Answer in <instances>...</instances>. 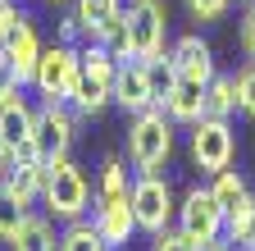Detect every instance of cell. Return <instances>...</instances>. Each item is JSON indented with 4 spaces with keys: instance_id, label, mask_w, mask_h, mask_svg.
Returning a JSON list of instances; mask_svg holds the SVG:
<instances>
[{
    "instance_id": "19",
    "label": "cell",
    "mask_w": 255,
    "mask_h": 251,
    "mask_svg": "<svg viewBox=\"0 0 255 251\" xmlns=\"http://www.w3.org/2000/svg\"><path fill=\"white\" fill-rule=\"evenodd\" d=\"M205 114H214V119H228V114H237L233 73H214V78H210V87H205Z\"/></svg>"
},
{
    "instance_id": "11",
    "label": "cell",
    "mask_w": 255,
    "mask_h": 251,
    "mask_svg": "<svg viewBox=\"0 0 255 251\" xmlns=\"http://www.w3.org/2000/svg\"><path fill=\"white\" fill-rule=\"evenodd\" d=\"M32 123H37V110L18 91H9L0 101V142L9 146L14 160H37V151H32Z\"/></svg>"
},
{
    "instance_id": "26",
    "label": "cell",
    "mask_w": 255,
    "mask_h": 251,
    "mask_svg": "<svg viewBox=\"0 0 255 251\" xmlns=\"http://www.w3.org/2000/svg\"><path fill=\"white\" fill-rule=\"evenodd\" d=\"M237 46H242L246 59H255V0L246 5V14H242V23H237Z\"/></svg>"
},
{
    "instance_id": "9",
    "label": "cell",
    "mask_w": 255,
    "mask_h": 251,
    "mask_svg": "<svg viewBox=\"0 0 255 251\" xmlns=\"http://www.w3.org/2000/svg\"><path fill=\"white\" fill-rule=\"evenodd\" d=\"M73 137H78V123H73L69 110H64V101H46L37 110V123H32V151H37V160H46V165L64 160Z\"/></svg>"
},
{
    "instance_id": "18",
    "label": "cell",
    "mask_w": 255,
    "mask_h": 251,
    "mask_svg": "<svg viewBox=\"0 0 255 251\" xmlns=\"http://www.w3.org/2000/svg\"><path fill=\"white\" fill-rule=\"evenodd\" d=\"M251 233H255V197L242 192L228 210H223V238L228 242H251Z\"/></svg>"
},
{
    "instance_id": "30",
    "label": "cell",
    "mask_w": 255,
    "mask_h": 251,
    "mask_svg": "<svg viewBox=\"0 0 255 251\" xmlns=\"http://www.w3.org/2000/svg\"><path fill=\"white\" fill-rule=\"evenodd\" d=\"M14 23H18V9H14V5H5V9H0V46H5V37L14 32Z\"/></svg>"
},
{
    "instance_id": "12",
    "label": "cell",
    "mask_w": 255,
    "mask_h": 251,
    "mask_svg": "<svg viewBox=\"0 0 255 251\" xmlns=\"http://www.w3.org/2000/svg\"><path fill=\"white\" fill-rule=\"evenodd\" d=\"M205 78H196V73H173V87H169V96H164V114L173 119V123H196L201 114H205Z\"/></svg>"
},
{
    "instance_id": "8",
    "label": "cell",
    "mask_w": 255,
    "mask_h": 251,
    "mask_svg": "<svg viewBox=\"0 0 255 251\" xmlns=\"http://www.w3.org/2000/svg\"><path fill=\"white\" fill-rule=\"evenodd\" d=\"M73 82H78V46H69V41L41 46V59H37V73H32V87H37L46 101H64V105H69Z\"/></svg>"
},
{
    "instance_id": "29",
    "label": "cell",
    "mask_w": 255,
    "mask_h": 251,
    "mask_svg": "<svg viewBox=\"0 0 255 251\" xmlns=\"http://www.w3.org/2000/svg\"><path fill=\"white\" fill-rule=\"evenodd\" d=\"M150 251H196V247H191V242H187L182 233H169V229H164V233H155Z\"/></svg>"
},
{
    "instance_id": "36",
    "label": "cell",
    "mask_w": 255,
    "mask_h": 251,
    "mask_svg": "<svg viewBox=\"0 0 255 251\" xmlns=\"http://www.w3.org/2000/svg\"><path fill=\"white\" fill-rule=\"evenodd\" d=\"M110 251H114V247H110Z\"/></svg>"
},
{
    "instance_id": "22",
    "label": "cell",
    "mask_w": 255,
    "mask_h": 251,
    "mask_svg": "<svg viewBox=\"0 0 255 251\" xmlns=\"http://www.w3.org/2000/svg\"><path fill=\"white\" fill-rule=\"evenodd\" d=\"M128 197V169L119 155H110V160L101 165V192H96V201H119Z\"/></svg>"
},
{
    "instance_id": "24",
    "label": "cell",
    "mask_w": 255,
    "mask_h": 251,
    "mask_svg": "<svg viewBox=\"0 0 255 251\" xmlns=\"http://www.w3.org/2000/svg\"><path fill=\"white\" fill-rule=\"evenodd\" d=\"M210 192H214V201H219L223 210H228V206H233V201H237V197L246 192V178H242V174H237V169L228 165V169H219V174H214Z\"/></svg>"
},
{
    "instance_id": "15",
    "label": "cell",
    "mask_w": 255,
    "mask_h": 251,
    "mask_svg": "<svg viewBox=\"0 0 255 251\" xmlns=\"http://www.w3.org/2000/svg\"><path fill=\"white\" fill-rule=\"evenodd\" d=\"M9 187V197L18 201V206H32L41 197V187H46V160H14L9 165V174L0 178Z\"/></svg>"
},
{
    "instance_id": "4",
    "label": "cell",
    "mask_w": 255,
    "mask_h": 251,
    "mask_svg": "<svg viewBox=\"0 0 255 251\" xmlns=\"http://www.w3.org/2000/svg\"><path fill=\"white\" fill-rule=\"evenodd\" d=\"M123 23H128V50L132 55H141V59L164 55V41H169V5L164 0H128Z\"/></svg>"
},
{
    "instance_id": "13",
    "label": "cell",
    "mask_w": 255,
    "mask_h": 251,
    "mask_svg": "<svg viewBox=\"0 0 255 251\" xmlns=\"http://www.w3.org/2000/svg\"><path fill=\"white\" fill-rule=\"evenodd\" d=\"M91 224L101 229V238L110 247H123L128 238L137 233V215H132V201L119 197V201H96V215H91Z\"/></svg>"
},
{
    "instance_id": "25",
    "label": "cell",
    "mask_w": 255,
    "mask_h": 251,
    "mask_svg": "<svg viewBox=\"0 0 255 251\" xmlns=\"http://www.w3.org/2000/svg\"><path fill=\"white\" fill-rule=\"evenodd\" d=\"M23 215H27V206H18L14 197H9V187L5 183H0V238H14L18 233V224H23Z\"/></svg>"
},
{
    "instance_id": "7",
    "label": "cell",
    "mask_w": 255,
    "mask_h": 251,
    "mask_svg": "<svg viewBox=\"0 0 255 251\" xmlns=\"http://www.w3.org/2000/svg\"><path fill=\"white\" fill-rule=\"evenodd\" d=\"M233 155H237V137L228 128V119L201 114L196 123H191V160H196V169L219 174V169L233 165Z\"/></svg>"
},
{
    "instance_id": "3",
    "label": "cell",
    "mask_w": 255,
    "mask_h": 251,
    "mask_svg": "<svg viewBox=\"0 0 255 251\" xmlns=\"http://www.w3.org/2000/svg\"><path fill=\"white\" fill-rule=\"evenodd\" d=\"M41 201H46V210L55 215V219H82L87 210H91V183H87V174L64 155V160H50L46 165V187H41Z\"/></svg>"
},
{
    "instance_id": "10",
    "label": "cell",
    "mask_w": 255,
    "mask_h": 251,
    "mask_svg": "<svg viewBox=\"0 0 255 251\" xmlns=\"http://www.w3.org/2000/svg\"><path fill=\"white\" fill-rule=\"evenodd\" d=\"M114 105L123 114H141L155 105V87H150V64L141 55H123L119 73H114Z\"/></svg>"
},
{
    "instance_id": "33",
    "label": "cell",
    "mask_w": 255,
    "mask_h": 251,
    "mask_svg": "<svg viewBox=\"0 0 255 251\" xmlns=\"http://www.w3.org/2000/svg\"><path fill=\"white\" fill-rule=\"evenodd\" d=\"M246 247H251V251H255V233H251V242H246Z\"/></svg>"
},
{
    "instance_id": "28",
    "label": "cell",
    "mask_w": 255,
    "mask_h": 251,
    "mask_svg": "<svg viewBox=\"0 0 255 251\" xmlns=\"http://www.w3.org/2000/svg\"><path fill=\"white\" fill-rule=\"evenodd\" d=\"M18 87H23V82H18V64L5 55V46H0V101H5L9 91H18Z\"/></svg>"
},
{
    "instance_id": "31",
    "label": "cell",
    "mask_w": 255,
    "mask_h": 251,
    "mask_svg": "<svg viewBox=\"0 0 255 251\" xmlns=\"http://www.w3.org/2000/svg\"><path fill=\"white\" fill-rule=\"evenodd\" d=\"M9 165H14V155H9V146H5V142H0V178L9 174Z\"/></svg>"
},
{
    "instance_id": "32",
    "label": "cell",
    "mask_w": 255,
    "mask_h": 251,
    "mask_svg": "<svg viewBox=\"0 0 255 251\" xmlns=\"http://www.w3.org/2000/svg\"><path fill=\"white\" fill-rule=\"evenodd\" d=\"M201 251H233V247H228V242L219 238V242H210V247H201Z\"/></svg>"
},
{
    "instance_id": "6",
    "label": "cell",
    "mask_w": 255,
    "mask_h": 251,
    "mask_svg": "<svg viewBox=\"0 0 255 251\" xmlns=\"http://www.w3.org/2000/svg\"><path fill=\"white\" fill-rule=\"evenodd\" d=\"M173 219H178V233L196 247V251L223 238V206L214 201L210 187H191V192L178 201V215Z\"/></svg>"
},
{
    "instance_id": "21",
    "label": "cell",
    "mask_w": 255,
    "mask_h": 251,
    "mask_svg": "<svg viewBox=\"0 0 255 251\" xmlns=\"http://www.w3.org/2000/svg\"><path fill=\"white\" fill-rule=\"evenodd\" d=\"M73 14H78V23H82V37L91 41V37H96V27H101L105 18L119 14V0H78Z\"/></svg>"
},
{
    "instance_id": "35",
    "label": "cell",
    "mask_w": 255,
    "mask_h": 251,
    "mask_svg": "<svg viewBox=\"0 0 255 251\" xmlns=\"http://www.w3.org/2000/svg\"><path fill=\"white\" fill-rule=\"evenodd\" d=\"M242 5H251V0H242Z\"/></svg>"
},
{
    "instance_id": "34",
    "label": "cell",
    "mask_w": 255,
    "mask_h": 251,
    "mask_svg": "<svg viewBox=\"0 0 255 251\" xmlns=\"http://www.w3.org/2000/svg\"><path fill=\"white\" fill-rule=\"evenodd\" d=\"M50 5H64V0H50Z\"/></svg>"
},
{
    "instance_id": "20",
    "label": "cell",
    "mask_w": 255,
    "mask_h": 251,
    "mask_svg": "<svg viewBox=\"0 0 255 251\" xmlns=\"http://www.w3.org/2000/svg\"><path fill=\"white\" fill-rule=\"evenodd\" d=\"M59 251H110V242L101 238V229H96V224L73 219V224L64 229V238H59Z\"/></svg>"
},
{
    "instance_id": "27",
    "label": "cell",
    "mask_w": 255,
    "mask_h": 251,
    "mask_svg": "<svg viewBox=\"0 0 255 251\" xmlns=\"http://www.w3.org/2000/svg\"><path fill=\"white\" fill-rule=\"evenodd\" d=\"M228 5H233V0H187L191 18H201V23H214V18H223V14H228Z\"/></svg>"
},
{
    "instance_id": "5",
    "label": "cell",
    "mask_w": 255,
    "mask_h": 251,
    "mask_svg": "<svg viewBox=\"0 0 255 251\" xmlns=\"http://www.w3.org/2000/svg\"><path fill=\"white\" fill-rule=\"evenodd\" d=\"M128 201H132V215H137V229L141 233H164L173 224V215H178V201H173V187L169 178H159V174H141L132 187H128Z\"/></svg>"
},
{
    "instance_id": "16",
    "label": "cell",
    "mask_w": 255,
    "mask_h": 251,
    "mask_svg": "<svg viewBox=\"0 0 255 251\" xmlns=\"http://www.w3.org/2000/svg\"><path fill=\"white\" fill-rule=\"evenodd\" d=\"M169 55H173V69L178 73H196V78H214V50L191 32V37H178L173 46H169Z\"/></svg>"
},
{
    "instance_id": "37",
    "label": "cell",
    "mask_w": 255,
    "mask_h": 251,
    "mask_svg": "<svg viewBox=\"0 0 255 251\" xmlns=\"http://www.w3.org/2000/svg\"><path fill=\"white\" fill-rule=\"evenodd\" d=\"M246 251H251V247H246Z\"/></svg>"
},
{
    "instance_id": "1",
    "label": "cell",
    "mask_w": 255,
    "mask_h": 251,
    "mask_svg": "<svg viewBox=\"0 0 255 251\" xmlns=\"http://www.w3.org/2000/svg\"><path fill=\"white\" fill-rule=\"evenodd\" d=\"M114 73H119L114 50L101 41H87V50H78V82H73L69 105L78 114H101L114 101Z\"/></svg>"
},
{
    "instance_id": "23",
    "label": "cell",
    "mask_w": 255,
    "mask_h": 251,
    "mask_svg": "<svg viewBox=\"0 0 255 251\" xmlns=\"http://www.w3.org/2000/svg\"><path fill=\"white\" fill-rule=\"evenodd\" d=\"M233 91H237V114L255 119V59H246V64L233 73Z\"/></svg>"
},
{
    "instance_id": "14",
    "label": "cell",
    "mask_w": 255,
    "mask_h": 251,
    "mask_svg": "<svg viewBox=\"0 0 255 251\" xmlns=\"http://www.w3.org/2000/svg\"><path fill=\"white\" fill-rule=\"evenodd\" d=\"M5 55L18 64V82H32V73H37V59H41V41H37V27H32V18L18 14L14 32L5 37Z\"/></svg>"
},
{
    "instance_id": "2",
    "label": "cell",
    "mask_w": 255,
    "mask_h": 251,
    "mask_svg": "<svg viewBox=\"0 0 255 251\" xmlns=\"http://www.w3.org/2000/svg\"><path fill=\"white\" fill-rule=\"evenodd\" d=\"M173 128H178V123L164 114V105H150V110L132 114V128H128V160H132V169L159 174V165H169Z\"/></svg>"
},
{
    "instance_id": "17",
    "label": "cell",
    "mask_w": 255,
    "mask_h": 251,
    "mask_svg": "<svg viewBox=\"0 0 255 251\" xmlns=\"http://www.w3.org/2000/svg\"><path fill=\"white\" fill-rule=\"evenodd\" d=\"M9 251H59L55 224H50L46 215H23L18 233L9 238Z\"/></svg>"
}]
</instances>
